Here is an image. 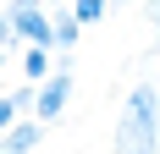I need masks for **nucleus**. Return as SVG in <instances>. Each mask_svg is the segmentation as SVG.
I'll list each match as a JSON object with an SVG mask.
<instances>
[{"label":"nucleus","instance_id":"nucleus-1","mask_svg":"<svg viewBox=\"0 0 160 154\" xmlns=\"http://www.w3.org/2000/svg\"><path fill=\"white\" fill-rule=\"evenodd\" d=\"M111 154H160V88L155 83H132L127 99H122V116H116L111 132Z\"/></svg>","mask_w":160,"mask_h":154},{"label":"nucleus","instance_id":"nucleus-6","mask_svg":"<svg viewBox=\"0 0 160 154\" xmlns=\"http://www.w3.org/2000/svg\"><path fill=\"white\" fill-rule=\"evenodd\" d=\"M50 44H28V55H22V77H28V83H44L50 77Z\"/></svg>","mask_w":160,"mask_h":154},{"label":"nucleus","instance_id":"nucleus-4","mask_svg":"<svg viewBox=\"0 0 160 154\" xmlns=\"http://www.w3.org/2000/svg\"><path fill=\"white\" fill-rule=\"evenodd\" d=\"M39 138H44V121H39V116H33V121H11L0 132V154H33Z\"/></svg>","mask_w":160,"mask_h":154},{"label":"nucleus","instance_id":"nucleus-10","mask_svg":"<svg viewBox=\"0 0 160 154\" xmlns=\"http://www.w3.org/2000/svg\"><path fill=\"white\" fill-rule=\"evenodd\" d=\"M17 39V28H11V17H0V44H11Z\"/></svg>","mask_w":160,"mask_h":154},{"label":"nucleus","instance_id":"nucleus-9","mask_svg":"<svg viewBox=\"0 0 160 154\" xmlns=\"http://www.w3.org/2000/svg\"><path fill=\"white\" fill-rule=\"evenodd\" d=\"M144 22L155 28V44H160V0H144Z\"/></svg>","mask_w":160,"mask_h":154},{"label":"nucleus","instance_id":"nucleus-3","mask_svg":"<svg viewBox=\"0 0 160 154\" xmlns=\"http://www.w3.org/2000/svg\"><path fill=\"white\" fill-rule=\"evenodd\" d=\"M6 17H11L17 39H28V44H50V50H55V17H50L44 6H28V11H6Z\"/></svg>","mask_w":160,"mask_h":154},{"label":"nucleus","instance_id":"nucleus-13","mask_svg":"<svg viewBox=\"0 0 160 154\" xmlns=\"http://www.w3.org/2000/svg\"><path fill=\"white\" fill-rule=\"evenodd\" d=\"M0 66H6V44H0Z\"/></svg>","mask_w":160,"mask_h":154},{"label":"nucleus","instance_id":"nucleus-7","mask_svg":"<svg viewBox=\"0 0 160 154\" xmlns=\"http://www.w3.org/2000/svg\"><path fill=\"white\" fill-rule=\"evenodd\" d=\"M72 11H78V22L88 28V22H105V17H111V0H72Z\"/></svg>","mask_w":160,"mask_h":154},{"label":"nucleus","instance_id":"nucleus-12","mask_svg":"<svg viewBox=\"0 0 160 154\" xmlns=\"http://www.w3.org/2000/svg\"><path fill=\"white\" fill-rule=\"evenodd\" d=\"M116 6H127V0H111V11H116Z\"/></svg>","mask_w":160,"mask_h":154},{"label":"nucleus","instance_id":"nucleus-5","mask_svg":"<svg viewBox=\"0 0 160 154\" xmlns=\"http://www.w3.org/2000/svg\"><path fill=\"white\" fill-rule=\"evenodd\" d=\"M55 17V50H78V39H83V22H78V11H72V6H66V11H50Z\"/></svg>","mask_w":160,"mask_h":154},{"label":"nucleus","instance_id":"nucleus-11","mask_svg":"<svg viewBox=\"0 0 160 154\" xmlns=\"http://www.w3.org/2000/svg\"><path fill=\"white\" fill-rule=\"evenodd\" d=\"M28 6H44V0H6V11H28Z\"/></svg>","mask_w":160,"mask_h":154},{"label":"nucleus","instance_id":"nucleus-8","mask_svg":"<svg viewBox=\"0 0 160 154\" xmlns=\"http://www.w3.org/2000/svg\"><path fill=\"white\" fill-rule=\"evenodd\" d=\"M17 116H22V105H17V94H6V99H0V132H6Z\"/></svg>","mask_w":160,"mask_h":154},{"label":"nucleus","instance_id":"nucleus-2","mask_svg":"<svg viewBox=\"0 0 160 154\" xmlns=\"http://www.w3.org/2000/svg\"><path fill=\"white\" fill-rule=\"evenodd\" d=\"M66 99H72V61L61 55V61H55V72L39 83V94H33V116L50 127V121H55V116L66 110Z\"/></svg>","mask_w":160,"mask_h":154}]
</instances>
